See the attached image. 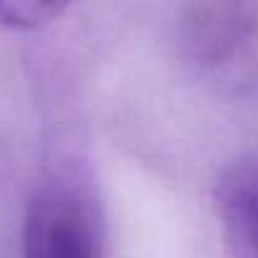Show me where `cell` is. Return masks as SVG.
Returning <instances> with one entry per match:
<instances>
[{"instance_id":"cell-2","label":"cell","mask_w":258,"mask_h":258,"mask_svg":"<svg viewBox=\"0 0 258 258\" xmlns=\"http://www.w3.org/2000/svg\"><path fill=\"white\" fill-rule=\"evenodd\" d=\"M185 61L210 84L248 94L258 89V3H192L177 21Z\"/></svg>"},{"instance_id":"cell-1","label":"cell","mask_w":258,"mask_h":258,"mask_svg":"<svg viewBox=\"0 0 258 258\" xmlns=\"http://www.w3.org/2000/svg\"><path fill=\"white\" fill-rule=\"evenodd\" d=\"M23 258H104V210L91 172L61 160L36 182L23 215Z\"/></svg>"},{"instance_id":"cell-3","label":"cell","mask_w":258,"mask_h":258,"mask_svg":"<svg viewBox=\"0 0 258 258\" xmlns=\"http://www.w3.org/2000/svg\"><path fill=\"white\" fill-rule=\"evenodd\" d=\"M213 203L228 258H258V152L220 170Z\"/></svg>"},{"instance_id":"cell-4","label":"cell","mask_w":258,"mask_h":258,"mask_svg":"<svg viewBox=\"0 0 258 258\" xmlns=\"http://www.w3.org/2000/svg\"><path fill=\"white\" fill-rule=\"evenodd\" d=\"M66 6L36 0H0V26L11 31H36L53 23Z\"/></svg>"}]
</instances>
